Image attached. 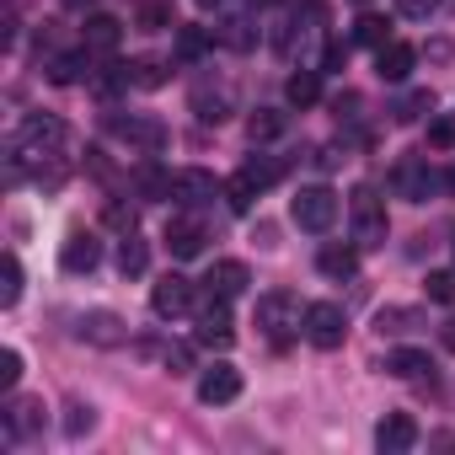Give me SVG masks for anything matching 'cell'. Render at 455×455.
<instances>
[{"label":"cell","instance_id":"1","mask_svg":"<svg viewBox=\"0 0 455 455\" xmlns=\"http://www.w3.org/2000/svg\"><path fill=\"white\" fill-rule=\"evenodd\" d=\"M348 220H354V247H386L391 220H386V204H380V193H375L370 182L354 188V198H348Z\"/></svg>","mask_w":455,"mask_h":455},{"label":"cell","instance_id":"2","mask_svg":"<svg viewBox=\"0 0 455 455\" xmlns=\"http://www.w3.org/2000/svg\"><path fill=\"white\" fill-rule=\"evenodd\" d=\"M65 145V124L54 118V113H28L22 118V129H17V172H22V161H33V156H54Z\"/></svg>","mask_w":455,"mask_h":455},{"label":"cell","instance_id":"3","mask_svg":"<svg viewBox=\"0 0 455 455\" xmlns=\"http://www.w3.org/2000/svg\"><path fill=\"white\" fill-rule=\"evenodd\" d=\"M290 220L300 225V231H311V236L332 231V225H338V193L332 188H300L290 198Z\"/></svg>","mask_w":455,"mask_h":455},{"label":"cell","instance_id":"4","mask_svg":"<svg viewBox=\"0 0 455 455\" xmlns=\"http://www.w3.org/2000/svg\"><path fill=\"white\" fill-rule=\"evenodd\" d=\"M300 322H306V316H300L295 295L268 290V295L258 300V327L268 332V343H274V348H290V338H295V327H300Z\"/></svg>","mask_w":455,"mask_h":455},{"label":"cell","instance_id":"5","mask_svg":"<svg viewBox=\"0 0 455 455\" xmlns=\"http://www.w3.org/2000/svg\"><path fill=\"white\" fill-rule=\"evenodd\" d=\"M306 338H311V348H322V354L343 348V338H348V316H343V306H332V300L306 306Z\"/></svg>","mask_w":455,"mask_h":455},{"label":"cell","instance_id":"6","mask_svg":"<svg viewBox=\"0 0 455 455\" xmlns=\"http://www.w3.org/2000/svg\"><path fill=\"white\" fill-rule=\"evenodd\" d=\"M198 343L204 348H231L236 343V327H231V311H225V295H209L204 311H198Z\"/></svg>","mask_w":455,"mask_h":455},{"label":"cell","instance_id":"7","mask_svg":"<svg viewBox=\"0 0 455 455\" xmlns=\"http://www.w3.org/2000/svg\"><path fill=\"white\" fill-rule=\"evenodd\" d=\"M236 396H242V370L236 364H214V370L198 375V402L225 407V402H236Z\"/></svg>","mask_w":455,"mask_h":455},{"label":"cell","instance_id":"8","mask_svg":"<svg viewBox=\"0 0 455 455\" xmlns=\"http://www.w3.org/2000/svg\"><path fill=\"white\" fill-rule=\"evenodd\" d=\"M439 188H444V177H439L428 161H402V166H396V193H402V198L423 204V198H434Z\"/></svg>","mask_w":455,"mask_h":455},{"label":"cell","instance_id":"9","mask_svg":"<svg viewBox=\"0 0 455 455\" xmlns=\"http://www.w3.org/2000/svg\"><path fill=\"white\" fill-rule=\"evenodd\" d=\"M150 311L161 316V322H172V316H182V311H193V284L182 279V274H166L156 290H150Z\"/></svg>","mask_w":455,"mask_h":455},{"label":"cell","instance_id":"10","mask_svg":"<svg viewBox=\"0 0 455 455\" xmlns=\"http://www.w3.org/2000/svg\"><path fill=\"white\" fill-rule=\"evenodd\" d=\"M172 204H182V209H198V204H209L214 198V177L209 172H198V166H188V172H172V193H166Z\"/></svg>","mask_w":455,"mask_h":455},{"label":"cell","instance_id":"11","mask_svg":"<svg viewBox=\"0 0 455 455\" xmlns=\"http://www.w3.org/2000/svg\"><path fill=\"white\" fill-rule=\"evenodd\" d=\"M76 332H81V343H92V348H118V343H124V322H118L113 311H86V316L76 322Z\"/></svg>","mask_w":455,"mask_h":455},{"label":"cell","instance_id":"12","mask_svg":"<svg viewBox=\"0 0 455 455\" xmlns=\"http://www.w3.org/2000/svg\"><path fill=\"white\" fill-rule=\"evenodd\" d=\"M375 444H380L386 455H402V450L418 444V423H412L407 412H386V418L375 423Z\"/></svg>","mask_w":455,"mask_h":455},{"label":"cell","instance_id":"13","mask_svg":"<svg viewBox=\"0 0 455 455\" xmlns=\"http://www.w3.org/2000/svg\"><path fill=\"white\" fill-rule=\"evenodd\" d=\"M113 129H118V140L140 145L145 156H156V150L166 145V124H161V118H145V113H140V118H118Z\"/></svg>","mask_w":455,"mask_h":455},{"label":"cell","instance_id":"14","mask_svg":"<svg viewBox=\"0 0 455 455\" xmlns=\"http://www.w3.org/2000/svg\"><path fill=\"white\" fill-rule=\"evenodd\" d=\"M60 263H65V274H92V268L102 263V242H97L92 231H76V236L60 247Z\"/></svg>","mask_w":455,"mask_h":455},{"label":"cell","instance_id":"15","mask_svg":"<svg viewBox=\"0 0 455 455\" xmlns=\"http://www.w3.org/2000/svg\"><path fill=\"white\" fill-rule=\"evenodd\" d=\"M209 295H225V300H236V295H247V284H252V274H247V263H236V258H225V263H214L209 268Z\"/></svg>","mask_w":455,"mask_h":455},{"label":"cell","instance_id":"16","mask_svg":"<svg viewBox=\"0 0 455 455\" xmlns=\"http://www.w3.org/2000/svg\"><path fill=\"white\" fill-rule=\"evenodd\" d=\"M204 242H209V236H204V225L188 220V214H177V220L166 225V252H172V258H198Z\"/></svg>","mask_w":455,"mask_h":455},{"label":"cell","instance_id":"17","mask_svg":"<svg viewBox=\"0 0 455 455\" xmlns=\"http://www.w3.org/2000/svg\"><path fill=\"white\" fill-rule=\"evenodd\" d=\"M412 65H418V49H407V44H386V49H375V76L391 81V86H402V81L412 76Z\"/></svg>","mask_w":455,"mask_h":455},{"label":"cell","instance_id":"18","mask_svg":"<svg viewBox=\"0 0 455 455\" xmlns=\"http://www.w3.org/2000/svg\"><path fill=\"white\" fill-rule=\"evenodd\" d=\"M386 370H391L396 380H423V375H434V359H428L423 348H391V354H386Z\"/></svg>","mask_w":455,"mask_h":455},{"label":"cell","instance_id":"19","mask_svg":"<svg viewBox=\"0 0 455 455\" xmlns=\"http://www.w3.org/2000/svg\"><path fill=\"white\" fill-rule=\"evenodd\" d=\"M316 263H322V274H327V279H354V274H359V247H343V242H327Z\"/></svg>","mask_w":455,"mask_h":455},{"label":"cell","instance_id":"20","mask_svg":"<svg viewBox=\"0 0 455 455\" xmlns=\"http://www.w3.org/2000/svg\"><path fill=\"white\" fill-rule=\"evenodd\" d=\"M118 38H124V28H118V17H86V49L92 54H113L118 49Z\"/></svg>","mask_w":455,"mask_h":455},{"label":"cell","instance_id":"21","mask_svg":"<svg viewBox=\"0 0 455 455\" xmlns=\"http://www.w3.org/2000/svg\"><path fill=\"white\" fill-rule=\"evenodd\" d=\"M38 428H44V402H12L6 407V434L12 439H28Z\"/></svg>","mask_w":455,"mask_h":455},{"label":"cell","instance_id":"22","mask_svg":"<svg viewBox=\"0 0 455 455\" xmlns=\"http://www.w3.org/2000/svg\"><path fill=\"white\" fill-rule=\"evenodd\" d=\"M145 268H150V247H145L134 231H124V242H118V274H124V279H140Z\"/></svg>","mask_w":455,"mask_h":455},{"label":"cell","instance_id":"23","mask_svg":"<svg viewBox=\"0 0 455 455\" xmlns=\"http://www.w3.org/2000/svg\"><path fill=\"white\" fill-rule=\"evenodd\" d=\"M134 28H140V33H172V28H177L172 0H145V6L134 12Z\"/></svg>","mask_w":455,"mask_h":455},{"label":"cell","instance_id":"24","mask_svg":"<svg viewBox=\"0 0 455 455\" xmlns=\"http://www.w3.org/2000/svg\"><path fill=\"white\" fill-rule=\"evenodd\" d=\"M258 193H263V182H258V177H252L247 166H242V172H236L231 182H225V204H231L236 214H247V209L258 204Z\"/></svg>","mask_w":455,"mask_h":455},{"label":"cell","instance_id":"25","mask_svg":"<svg viewBox=\"0 0 455 455\" xmlns=\"http://www.w3.org/2000/svg\"><path fill=\"white\" fill-rule=\"evenodd\" d=\"M284 97H290L295 108H311V102L322 97V70H295V76L284 81Z\"/></svg>","mask_w":455,"mask_h":455},{"label":"cell","instance_id":"26","mask_svg":"<svg viewBox=\"0 0 455 455\" xmlns=\"http://www.w3.org/2000/svg\"><path fill=\"white\" fill-rule=\"evenodd\" d=\"M124 76H129V86H140V92L166 86V65H161V60H134V65H124Z\"/></svg>","mask_w":455,"mask_h":455},{"label":"cell","instance_id":"27","mask_svg":"<svg viewBox=\"0 0 455 455\" xmlns=\"http://www.w3.org/2000/svg\"><path fill=\"white\" fill-rule=\"evenodd\" d=\"M193 113H198L204 124H220L225 113H231V97H225V92H209V86H198V92H193Z\"/></svg>","mask_w":455,"mask_h":455},{"label":"cell","instance_id":"28","mask_svg":"<svg viewBox=\"0 0 455 455\" xmlns=\"http://www.w3.org/2000/svg\"><path fill=\"white\" fill-rule=\"evenodd\" d=\"M354 44H364V49H386V44H391L386 17H359V22H354Z\"/></svg>","mask_w":455,"mask_h":455},{"label":"cell","instance_id":"29","mask_svg":"<svg viewBox=\"0 0 455 455\" xmlns=\"http://www.w3.org/2000/svg\"><path fill=\"white\" fill-rule=\"evenodd\" d=\"M247 134H252V145H263V140H279V134H284V113H274V108L252 113V118H247Z\"/></svg>","mask_w":455,"mask_h":455},{"label":"cell","instance_id":"30","mask_svg":"<svg viewBox=\"0 0 455 455\" xmlns=\"http://www.w3.org/2000/svg\"><path fill=\"white\" fill-rule=\"evenodd\" d=\"M92 428H97V407H92V402H70V407H65V434H70V439H86Z\"/></svg>","mask_w":455,"mask_h":455},{"label":"cell","instance_id":"31","mask_svg":"<svg viewBox=\"0 0 455 455\" xmlns=\"http://www.w3.org/2000/svg\"><path fill=\"white\" fill-rule=\"evenodd\" d=\"M17 300H22V263H17V258H6V268H0V306L12 311Z\"/></svg>","mask_w":455,"mask_h":455},{"label":"cell","instance_id":"32","mask_svg":"<svg viewBox=\"0 0 455 455\" xmlns=\"http://www.w3.org/2000/svg\"><path fill=\"white\" fill-rule=\"evenodd\" d=\"M209 54V33L204 28H177V60H204Z\"/></svg>","mask_w":455,"mask_h":455},{"label":"cell","instance_id":"33","mask_svg":"<svg viewBox=\"0 0 455 455\" xmlns=\"http://www.w3.org/2000/svg\"><path fill=\"white\" fill-rule=\"evenodd\" d=\"M428 108H434V92H407V97H402L391 113H396V124H418Z\"/></svg>","mask_w":455,"mask_h":455},{"label":"cell","instance_id":"34","mask_svg":"<svg viewBox=\"0 0 455 455\" xmlns=\"http://www.w3.org/2000/svg\"><path fill=\"white\" fill-rule=\"evenodd\" d=\"M423 290H428V300H434V306H455V268H434Z\"/></svg>","mask_w":455,"mask_h":455},{"label":"cell","instance_id":"35","mask_svg":"<svg viewBox=\"0 0 455 455\" xmlns=\"http://www.w3.org/2000/svg\"><path fill=\"white\" fill-rule=\"evenodd\" d=\"M81 70H92V65H86V54H60L49 76H54L60 86H76V81H81Z\"/></svg>","mask_w":455,"mask_h":455},{"label":"cell","instance_id":"36","mask_svg":"<svg viewBox=\"0 0 455 455\" xmlns=\"http://www.w3.org/2000/svg\"><path fill=\"white\" fill-rule=\"evenodd\" d=\"M140 193H145V198H166V193H172V177H166L161 166H140Z\"/></svg>","mask_w":455,"mask_h":455},{"label":"cell","instance_id":"37","mask_svg":"<svg viewBox=\"0 0 455 455\" xmlns=\"http://www.w3.org/2000/svg\"><path fill=\"white\" fill-rule=\"evenodd\" d=\"M17 380H22V354L6 348L0 354V391H17Z\"/></svg>","mask_w":455,"mask_h":455},{"label":"cell","instance_id":"38","mask_svg":"<svg viewBox=\"0 0 455 455\" xmlns=\"http://www.w3.org/2000/svg\"><path fill=\"white\" fill-rule=\"evenodd\" d=\"M434 6H439V0H396V12H402V17H412V22H423Z\"/></svg>","mask_w":455,"mask_h":455},{"label":"cell","instance_id":"39","mask_svg":"<svg viewBox=\"0 0 455 455\" xmlns=\"http://www.w3.org/2000/svg\"><path fill=\"white\" fill-rule=\"evenodd\" d=\"M247 172H252V177H258V182H263V188H268V182H279V177H284V166H279V161H252V166H247Z\"/></svg>","mask_w":455,"mask_h":455},{"label":"cell","instance_id":"40","mask_svg":"<svg viewBox=\"0 0 455 455\" xmlns=\"http://www.w3.org/2000/svg\"><path fill=\"white\" fill-rule=\"evenodd\" d=\"M108 225H118V231H134V209H124V204H108Z\"/></svg>","mask_w":455,"mask_h":455},{"label":"cell","instance_id":"41","mask_svg":"<svg viewBox=\"0 0 455 455\" xmlns=\"http://www.w3.org/2000/svg\"><path fill=\"white\" fill-rule=\"evenodd\" d=\"M166 364L188 370V364H193V348H188V343H172V348H166Z\"/></svg>","mask_w":455,"mask_h":455},{"label":"cell","instance_id":"42","mask_svg":"<svg viewBox=\"0 0 455 455\" xmlns=\"http://www.w3.org/2000/svg\"><path fill=\"white\" fill-rule=\"evenodd\" d=\"M428 140H434V145H455V124H450V118H439V124L428 129Z\"/></svg>","mask_w":455,"mask_h":455},{"label":"cell","instance_id":"43","mask_svg":"<svg viewBox=\"0 0 455 455\" xmlns=\"http://www.w3.org/2000/svg\"><path fill=\"white\" fill-rule=\"evenodd\" d=\"M348 60V44H327V70H338Z\"/></svg>","mask_w":455,"mask_h":455},{"label":"cell","instance_id":"44","mask_svg":"<svg viewBox=\"0 0 455 455\" xmlns=\"http://www.w3.org/2000/svg\"><path fill=\"white\" fill-rule=\"evenodd\" d=\"M428 60H439V65H444V60H450V44H444V38H434V44H428Z\"/></svg>","mask_w":455,"mask_h":455},{"label":"cell","instance_id":"45","mask_svg":"<svg viewBox=\"0 0 455 455\" xmlns=\"http://www.w3.org/2000/svg\"><path fill=\"white\" fill-rule=\"evenodd\" d=\"M439 343H444V348H450V354H455V316H450V322H444V332H439Z\"/></svg>","mask_w":455,"mask_h":455},{"label":"cell","instance_id":"46","mask_svg":"<svg viewBox=\"0 0 455 455\" xmlns=\"http://www.w3.org/2000/svg\"><path fill=\"white\" fill-rule=\"evenodd\" d=\"M198 6H204V12H214V6H220V0H198Z\"/></svg>","mask_w":455,"mask_h":455},{"label":"cell","instance_id":"47","mask_svg":"<svg viewBox=\"0 0 455 455\" xmlns=\"http://www.w3.org/2000/svg\"><path fill=\"white\" fill-rule=\"evenodd\" d=\"M252 6H268V0H252Z\"/></svg>","mask_w":455,"mask_h":455},{"label":"cell","instance_id":"48","mask_svg":"<svg viewBox=\"0 0 455 455\" xmlns=\"http://www.w3.org/2000/svg\"><path fill=\"white\" fill-rule=\"evenodd\" d=\"M70 6H81V0H70Z\"/></svg>","mask_w":455,"mask_h":455}]
</instances>
